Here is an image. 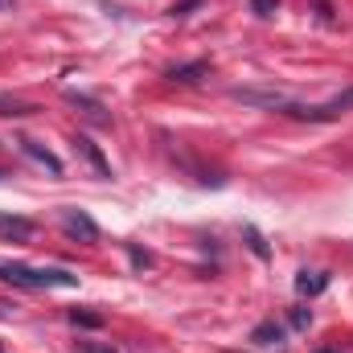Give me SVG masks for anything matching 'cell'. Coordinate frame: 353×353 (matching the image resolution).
<instances>
[{
  "label": "cell",
  "mask_w": 353,
  "mask_h": 353,
  "mask_svg": "<svg viewBox=\"0 0 353 353\" xmlns=\"http://www.w3.org/2000/svg\"><path fill=\"white\" fill-rule=\"evenodd\" d=\"M12 4H17V0H0V12H8V8H12Z\"/></svg>",
  "instance_id": "ffe728a7"
},
{
  "label": "cell",
  "mask_w": 353,
  "mask_h": 353,
  "mask_svg": "<svg viewBox=\"0 0 353 353\" xmlns=\"http://www.w3.org/2000/svg\"><path fill=\"white\" fill-rule=\"evenodd\" d=\"M316 353H341V350H333V345H325V350H316Z\"/></svg>",
  "instance_id": "44dd1931"
},
{
  "label": "cell",
  "mask_w": 353,
  "mask_h": 353,
  "mask_svg": "<svg viewBox=\"0 0 353 353\" xmlns=\"http://www.w3.org/2000/svg\"><path fill=\"white\" fill-rule=\"evenodd\" d=\"M275 8H279V0H251V12L255 17H271Z\"/></svg>",
  "instance_id": "2e32d148"
},
{
  "label": "cell",
  "mask_w": 353,
  "mask_h": 353,
  "mask_svg": "<svg viewBox=\"0 0 353 353\" xmlns=\"http://www.w3.org/2000/svg\"><path fill=\"white\" fill-rule=\"evenodd\" d=\"M243 234H247V247H251V255H255V259H271V247H267V239L255 230V226H247Z\"/></svg>",
  "instance_id": "7c38bea8"
},
{
  "label": "cell",
  "mask_w": 353,
  "mask_h": 353,
  "mask_svg": "<svg viewBox=\"0 0 353 353\" xmlns=\"http://www.w3.org/2000/svg\"><path fill=\"white\" fill-rule=\"evenodd\" d=\"M230 99H239V103H247V107H263V111H283V107L292 103L283 90H271V87H234Z\"/></svg>",
  "instance_id": "3957f363"
},
{
  "label": "cell",
  "mask_w": 353,
  "mask_h": 353,
  "mask_svg": "<svg viewBox=\"0 0 353 353\" xmlns=\"http://www.w3.org/2000/svg\"><path fill=\"white\" fill-rule=\"evenodd\" d=\"M128 251H132V263H136V267H148V263H152V255H148V251H140V247H128Z\"/></svg>",
  "instance_id": "d6986e66"
},
{
  "label": "cell",
  "mask_w": 353,
  "mask_h": 353,
  "mask_svg": "<svg viewBox=\"0 0 353 353\" xmlns=\"http://www.w3.org/2000/svg\"><path fill=\"white\" fill-rule=\"evenodd\" d=\"M74 353H115V350H111V345H99V341H79Z\"/></svg>",
  "instance_id": "ac0fdd59"
},
{
  "label": "cell",
  "mask_w": 353,
  "mask_h": 353,
  "mask_svg": "<svg viewBox=\"0 0 353 353\" xmlns=\"http://www.w3.org/2000/svg\"><path fill=\"white\" fill-rule=\"evenodd\" d=\"M33 222L29 218H12V214H0V239H17V243H29L33 239Z\"/></svg>",
  "instance_id": "9c48e42d"
},
{
  "label": "cell",
  "mask_w": 353,
  "mask_h": 353,
  "mask_svg": "<svg viewBox=\"0 0 353 353\" xmlns=\"http://www.w3.org/2000/svg\"><path fill=\"white\" fill-rule=\"evenodd\" d=\"M66 103H74V107L87 115L90 123H99V128H111V115H107V107H103L99 99H87V94H74V90H70V94H66Z\"/></svg>",
  "instance_id": "ba28073f"
},
{
  "label": "cell",
  "mask_w": 353,
  "mask_h": 353,
  "mask_svg": "<svg viewBox=\"0 0 353 353\" xmlns=\"http://www.w3.org/2000/svg\"><path fill=\"white\" fill-rule=\"evenodd\" d=\"M74 152H79V157H83V161H87V165H90V169H94L99 176H111V165H107V157L99 152V144H94L90 136H74Z\"/></svg>",
  "instance_id": "52a82bcc"
},
{
  "label": "cell",
  "mask_w": 353,
  "mask_h": 353,
  "mask_svg": "<svg viewBox=\"0 0 353 353\" xmlns=\"http://www.w3.org/2000/svg\"><path fill=\"white\" fill-rule=\"evenodd\" d=\"M58 218H62V230H66L70 239H83V243H94V239H99L94 218H90V214H83V210H62Z\"/></svg>",
  "instance_id": "277c9868"
},
{
  "label": "cell",
  "mask_w": 353,
  "mask_h": 353,
  "mask_svg": "<svg viewBox=\"0 0 353 353\" xmlns=\"http://www.w3.org/2000/svg\"><path fill=\"white\" fill-rule=\"evenodd\" d=\"M201 4H205V0H176L173 8H169V17H176V21H185V17H189L193 8H201Z\"/></svg>",
  "instance_id": "9a60e30c"
},
{
  "label": "cell",
  "mask_w": 353,
  "mask_h": 353,
  "mask_svg": "<svg viewBox=\"0 0 353 353\" xmlns=\"http://www.w3.org/2000/svg\"><path fill=\"white\" fill-rule=\"evenodd\" d=\"M70 325H74V329H99L103 316H99V312H83V308H70Z\"/></svg>",
  "instance_id": "5bb4252c"
},
{
  "label": "cell",
  "mask_w": 353,
  "mask_h": 353,
  "mask_svg": "<svg viewBox=\"0 0 353 353\" xmlns=\"http://www.w3.org/2000/svg\"><path fill=\"white\" fill-rule=\"evenodd\" d=\"M210 74V62H185V66H173L169 74H165V83L169 87H193V83H201Z\"/></svg>",
  "instance_id": "5b68a950"
},
{
  "label": "cell",
  "mask_w": 353,
  "mask_h": 353,
  "mask_svg": "<svg viewBox=\"0 0 353 353\" xmlns=\"http://www.w3.org/2000/svg\"><path fill=\"white\" fill-rule=\"evenodd\" d=\"M251 341L259 345V350H271V345H279L283 341V325L271 316V321H259L255 329H251Z\"/></svg>",
  "instance_id": "30bf717a"
},
{
  "label": "cell",
  "mask_w": 353,
  "mask_h": 353,
  "mask_svg": "<svg viewBox=\"0 0 353 353\" xmlns=\"http://www.w3.org/2000/svg\"><path fill=\"white\" fill-rule=\"evenodd\" d=\"M0 176H8V173H4V169H0Z\"/></svg>",
  "instance_id": "7402d4cb"
},
{
  "label": "cell",
  "mask_w": 353,
  "mask_h": 353,
  "mask_svg": "<svg viewBox=\"0 0 353 353\" xmlns=\"http://www.w3.org/2000/svg\"><path fill=\"white\" fill-rule=\"evenodd\" d=\"M0 353H4V350H0Z\"/></svg>",
  "instance_id": "603a6c76"
},
{
  "label": "cell",
  "mask_w": 353,
  "mask_h": 353,
  "mask_svg": "<svg viewBox=\"0 0 353 353\" xmlns=\"http://www.w3.org/2000/svg\"><path fill=\"white\" fill-rule=\"evenodd\" d=\"M33 111H37L33 103H21V99H8V94H0V115H12V119H17V115H33Z\"/></svg>",
  "instance_id": "4fadbf2b"
},
{
  "label": "cell",
  "mask_w": 353,
  "mask_h": 353,
  "mask_svg": "<svg viewBox=\"0 0 353 353\" xmlns=\"http://www.w3.org/2000/svg\"><path fill=\"white\" fill-rule=\"evenodd\" d=\"M345 111H353V87L341 90V94H333L329 103H316V107H308V103H288V107H283V115L304 119V123H333V119H341Z\"/></svg>",
  "instance_id": "7a4b0ae2"
},
{
  "label": "cell",
  "mask_w": 353,
  "mask_h": 353,
  "mask_svg": "<svg viewBox=\"0 0 353 353\" xmlns=\"http://www.w3.org/2000/svg\"><path fill=\"white\" fill-rule=\"evenodd\" d=\"M0 279L8 288L25 292H50V288H79V275L66 267H29V263H0Z\"/></svg>",
  "instance_id": "6da1fadb"
},
{
  "label": "cell",
  "mask_w": 353,
  "mask_h": 353,
  "mask_svg": "<svg viewBox=\"0 0 353 353\" xmlns=\"http://www.w3.org/2000/svg\"><path fill=\"white\" fill-rule=\"evenodd\" d=\"M17 144H21V152H25L29 161H37L41 169H50V176H62V161H58L50 148H41V144H37V140H29V136H25V140H17Z\"/></svg>",
  "instance_id": "8992f818"
},
{
  "label": "cell",
  "mask_w": 353,
  "mask_h": 353,
  "mask_svg": "<svg viewBox=\"0 0 353 353\" xmlns=\"http://www.w3.org/2000/svg\"><path fill=\"white\" fill-rule=\"evenodd\" d=\"M312 325V312L308 308H292V329H308Z\"/></svg>",
  "instance_id": "e0dca14e"
},
{
  "label": "cell",
  "mask_w": 353,
  "mask_h": 353,
  "mask_svg": "<svg viewBox=\"0 0 353 353\" xmlns=\"http://www.w3.org/2000/svg\"><path fill=\"white\" fill-rule=\"evenodd\" d=\"M325 288H329V275L325 271H300L296 275V292L300 296H321Z\"/></svg>",
  "instance_id": "8fae6325"
}]
</instances>
